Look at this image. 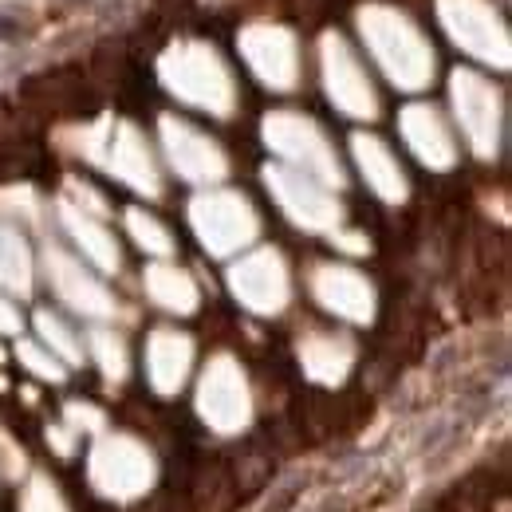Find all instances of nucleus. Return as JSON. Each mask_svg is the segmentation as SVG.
<instances>
[{"instance_id":"nucleus-1","label":"nucleus","mask_w":512,"mask_h":512,"mask_svg":"<svg viewBox=\"0 0 512 512\" xmlns=\"http://www.w3.org/2000/svg\"><path fill=\"white\" fill-rule=\"evenodd\" d=\"M359 32L390 83H398L406 91H418L430 83L434 52L410 16H402L398 8H386V4H367L359 12Z\"/></svg>"},{"instance_id":"nucleus-2","label":"nucleus","mask_w":512,"mask_h":512,"mask_svg":"<svg viewBox=\"0 0 512 512\" xmlns=\"http://www.w3.org/2000/svg\"><path fill=\"white\" fill-rule=\"evenodd\" d=\"M158 71H162V83L170 87V95H178L182 103L213 111V115H229L233 111V99H237L233 75H229V67L221 64V56L209 44H197V40L174 44L162 56Z\"/></svg>"},{"instance_id":"nucleus-3","label":"nucleus","mask_w":512,"mask_h":512,"mask_svg":"<svg viewBox=\"0 0 512 512\" xmlns=\"http://www.w3.org/2000/svg\"><path fill=\"white\" fill-rule=\"evenodd\" d=\"M438 16L457 48L501 71L509 67V32L489 0H438Z\"/></svg>"},{"instance_id":"nucleus-4","label":"nucleus","mask_w":512,"mask_h":512,"mask_svg":"<svg viewBox=\"0 0 512 512\" xmlns=\"http://www.w3.org/2000/svg\"><path fill=\"white\" fill-rule=\"evenodd\" d=\"M264 138H268V146H272L276 154H284L288 162H296L300 174L316 178L323 186H339V182H343L339 162H335V154H331L323 130L316 127L312 119L288 115V111L268 115V119H264Z\"/></svg>"},{"instance_id":"nucleus-5","label":"nucleus","mask_w":512,"mask_h":512,"mask_svg":"<svg viewBox=\"0 0 512 512\" xmlns=\"http://www.w3.org/2000/svg\"><path fill=\"white\" fill-rule=\"evenodd\" d=\"M190 217L201 245L217 256L237 253L256 237V213L241 193H205L193 201Z\"/></svg>"},{"instance_id":"nucleus-6","label":"nucleus","mask_w":512,"mask_h":512,"mask_svg":"<svg viewBox=\"0 0 512 512\" xmlns=\"http://www.w3.org/2000/svg\"><path fill=\"white\" fill-rule=\"evenodd\" d=\"M264 182H268L272 197L280 201V209H284L296 225L316 229V233L339 225V205H335V197L327 193L323 182L300 174V170H288V166H268V170H264Z\"/></svg>"},{"instance_id":"nucleus-7","label":"nucleus","mask_w":512,"mask_h":512,"mask_svg":"<svg viewBox=\"0 0 512 512\" xmlns=\"http://www.w3.org/2000/svg\"><path fill=\"white\" fill-rule=\"evenodd\" d=\"M197 410L221 434H233V430H241L249 422V386H245L241 367L229 355L209 363L201 390H197Z\"/></svg>"},{"instance_id":"nucleus-8","label":"nucleus","mask_w":512,"mask_h":512,"mask_svg":"<svg viewBox=\"0 0 512 512\" xmlns=\"http://www.w3.org/2000/svg\"><path fill=\"white\" fill-rule=\"evenodd\" d=\"M453 107L457 119L469 134L473 150L481 158H489L497 150V134H501V95L489 79H481L477 71H453Z\"/></svg>"},{"instance_id":"nucleus-9","label":"nucleus","mask_w":512,"mask_h":512,"mask_svg":"<svg viewBox=\"0 0 512 512\" xmlns=\"http://www.w3.org/2000/svg\"><path fill=\"white\" fill-rule=\"evenodd\" d=\"M323 87L331 95V103L355 119H371L379 111L375 103V87L367 79V71L359 67V60L351 56V48L339 36H323Z\"/></svg>"},{"instance_id":"nucleus-10","label":"nucleus","mask_w":512,"mask_h":512,"mask_svg":"<svg viewBox=\"0 0 512 512\" xmlns=\"http://www.w3.org/2000/svg\"><path fill=\"white\" fill-rule=\"evenodd\" d=\"M241 52H245L249 67L260 75V83H268L276 91L296 87L300 52H296V40H292L288 28H280V24H249L241 32Z\"/></svg>"},{"instance_id":"nucleus-11","label":"nucleus","mask_w":512,"mask_h":512,"mask_svg":"<svg viewBox=\"0 0 512 512\" xmlns=\"http://www.w3.org/2000/svg\"><path fill=\"white\" fill-rule=\"evenodd\" d=\"M229 284H233V296L260 316H272L288 304V272H284V260L272 249H260V253L237 260L229 272Z\"/></svg>"},{"instance_id":"nucleus-12","label":"nucleus","mask_w":512,"mask_h":512,"mask_svg":"<svg viewBox=\"0 0 512 512\" xmlns=\"http://www.w3.org/2000/svg\"><path fill=\"white\" fill-rule=\"evenodd\" d=\"M162 142H166V154L174 162V170L190 182H217L225 178V154L217 142H209L201 130H193L190 123H178V119H162Z\"/></svg>"},{"instance_id":"nucleus-13","label":"nucleus","mask_w":512,"mask_h":512,"mask_svg":"<svg viewBox=\"0 0 512 512\" xmlns=\"http://www.w3.org/2000/svg\"><path fill=\"white\" fill-rule=\"evenodd\" d=\"M95 469V481L107 489V493H115V497H130V493H138L142 485H150V477H154V461H150V453L138 446V442H130V438H107L103 446L95 449V461H91Z\"/></svg>"},{"instance_id":"nucleus-14","label":"nucleus","mask_w":512,"mask_h":512,"mask_svg":"<svg viewBox=\"0 0 512 512\" xmlns=\"http://www.w3.org/2000/svg\"><path fill=\"white\" fill-rule=\"evenodd\" d=\"M312 284H316V296H320V304L327 312H335V316H343L351 323H367L375 316V292L359 272L327 264V268L316 272Z\"/></svg>"},{"instance_id":"nucleus-15","label":"nucleus","mask_w":512,"mask_h":512,"mask_svg":"<svg viewBox=\"0 0 512 512\" xmlns=\"http://www.w3.org/2000/svg\"><path fill=\"white\" fill-rule=\"evenodd\" d=\"M402 138L410 142V150L430 166V170H449L457 158L453 134H449L446 119L434 107H406L402 111Z\"/></svg>"},{"instance_id":"nucleus-16","label":"nucleus","mask_w":512,"mask_h":512,"mask_svg":"<svg viewBox=\"0 0 512 512\" xmlns=\"http://www.w3.org/2000/svg\"><path fill=\"white\" fill-rule=\"evenodd\" d=\"M48 276H52V288L64 296L75 312H83V316H111L115 312V300L107 296V288L95 276H87L71 256L52 249L48 253Z\"/></svg>"},{"instance_id":"nucleus-17","label":"nucleus","mask_w":512,"mask_h":512,"mask_svg":"<svg viewBox=\"0 0 512 512\" xmlns=\"http://www.w3.org/2000/svg\"><path fill=\"white\" fill-rule=\"evenodd\" d=\"M107 170L115 174V178H123L127 186H134L138 193H154L162 190L158 186V170H154V162H150V150H146V142L138 138V130L134 127H115L111 130V138H107Z\"/></svg>"},{"instance_id":"nucleus-18","label":"nucleus","mask_w":512,"mask_h":512,"mask_svg":"<svg viewBox=\"0 0 512 512\" xmlns=\"http://www.w3.org/2000/svg\"><path fill=\"white\" fill-rule=\"evenodd\" d=\"M193 359V343L178 331H154L150 347H146V371H150V383L162 394H174L178 386L186 383V371H190Z\"/></svg>"},{"instance_id":"nucleus-19","label":"nucleus","mask_w":512,"mask_h":512,"mask_svg":"<svg viewBox=\"0 0 512 512\" xmlns=\"http://www.w3.org/2000/svg\"><path fill=\"white\" fill-rule=\"evenodd\" d=\"M355 158H359L363 178L371 182V190L379 193L383 201H402V197H406V178H402L394 154L386 150L379 138L359 134V138H355Z\"/></svg>"},{"instance_id":"nucleus-20","label":"nucleus","mask_w":512,"mask_h":512,"mask_svg":"<svg viewBox=\"0 0 512 512\" xmlns=\"http://www.w3.org/2000/svg\"><path fill=\"white\" fill-rule=\"evenodd\" d=\"M300 363L316 383H343L351 367V343L339 335H312L300 343Z\"/></svg>"},{"instance_id":"nucleus-21","label":"nucleus","mask_w":512,"mask_h":512,"mask_svg":"<svg viewBox=\"0 0 512 512\" xmlns=\"http://www.w3.org/2000/svg\"><path fill=\"white\" fill-rule=\"evenodd\" d=\"M146 292L154 296V304H162L166 312H193L197 308V284L190 280V272L170 268V264H154L146 272Z\"/></svg>"},{"instance_id":"nucleus-22","label":"nucleus","mask_w":512,"mask_h":512,"mask_svg":"<svg viewBox=\"0 0 512 512\" xmlns=\"http://www.w3.org/2000/svg\"><path fill=\"white\" fill-rule=\"evenodd\" d=\"M64 225L71 229V237L79 241V249L91 256L99 268H107V272H115V268H119L115 237H111L103 225H95L87 213H79V209H71V205H64Z\"/></svg>"},{"instance_id":"nucleus-23","label":"nucleus","mask_w":512,"mask_h":512,"mask_svg":"<svg viewBox=\"0 0 512 512\" xmlns=\"http://www.w3.org/2000/svg\"><path fill=\"white\" fill-rule=\"evenodd\" d=\"M0 284L12 292H28L32 288V260L20 241V233H12L8 225H0Z\"/></svg>"},{"instance_id":"nucleus-24","label":"nucleus","mask_w":512,"mask_h":512,"mask_svg":"<svg viewBox=\"0 0 512 512\" xmlns=\"http://www.w3.org/2000/svg\"><path fill=\"white\" fill-rule=\"evenodd\" d=\"M127 225L130 233H134V241L146 249V253H158L166 256L170 249H174V241H170V233L150 217V213H142V209H130L127 213Z\"/></svg>"},{"instance_id":"nucleus-25","label":"nucleus","mask_w":512,"mask_h":512,"mask_svg":"<svg viewBox=\"0 0 512 512\" xmlns=\"http://www.w3.org/2000/svg\"><path fill=\"white\" fill-rule=\"evenodd\" d=\"M95 359H99V367H103V375L107 379H123L127 375V351H123V343L111 335V331H95Z\"/></svg>"},{"instance_id":"nucleus-26","label":"nucleus","mask_w":512,"mask_h":512,"mask_svg":"<svg viewBox=\"0 0 512 512\" xmlns=\"http://www.w3.org/2000/svg\"><path fill=\"white\" fill-rule=\"evenodd\" d=\"M36 323H40V335L48 339V347H52V351H60L67 363H75V359H79V343H75V335H71V331H67L64 323L56 320L52 312H40Z\"/></svg>"},{"instance_id":"nucleus-27","label":"nucleus","mask_w":512,"mask_h":512,"mask_svg":"<svg viewBox=\"0 0 512 512\" xmlns=\"http://www.w3.org/2000/svg\"><path fill=\"white\" fill-rule=\"evenodd\" d=\"M20 363H24L28 371H36L40 379H52V383L64 379V367L56 363V355H48V351H40V347H32V343H20Z\"/></svg>"},{"instance_id":"nucleus-28","label":"nucleus","mask_w":512,"mask_h":512,"mask_svg":"<svg viewBox=\"0 0 512 512\" xmlns=\"http://www.w3.org/2000/svg\"><path fill=\"white\" fill-rule=\"evenodd\" d=\"M24 512H64V509H60L56 489H52V485H44V481H36V485H32V493H28V501H24Z\"/></svg>"},{"instance_id":"nucleus-29","label":"nucleus","mask_w":512,"mask_h":512,"mask_svg":"<svg viewBox=\"0 0 512 512\" xmlns=\"http://www.w3.org/2000/svg\"><path fill=\"white\" fill-rule=\"evenodd\" d=\"M0 331H20V312L0 296Z\"/></svg>"},{"instance_id":"nucleus-30","label":"nucleus","mask_w":512,"mask_h":512,"mask_svg":"<svg viewBox=\"0 0 512 512\" xmlns=\"http://www.w3.org/2000/svg\"><path fill=\"white\" fill-rule=\"evenodd\" d=\"M67 418H71L75 426H99V422H103L95 410H83V406H71V410H67Z\"/></svg>"}]
</instances>
